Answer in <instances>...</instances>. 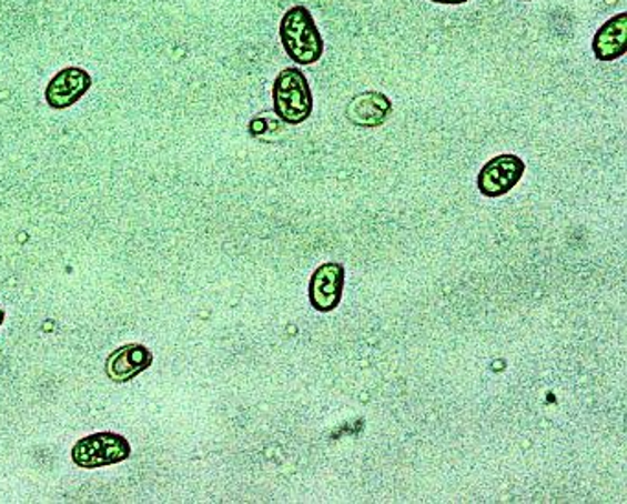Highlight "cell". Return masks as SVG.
<instances>
[{
	"label": "cell",
	"instance_id": "obj_1",
	"mask_svg": "<svg viewBox=\"0 0 627 504\" xmlns=\"http://www.w3.org/2000/svg\"><path fill=\"white\" fill-rule=\"evenodd\" d=\"M280 39L295 63L315 64L324 54V41L306 6H293L280 22Z\"/></svg>",
	"mask_w": 627,
	"mask_h": 504
},
{
	"label": "cell",
	"instance_id": "obj_2",
	"mask_svg": "<svg viewBox=\"0 0 627 504\" xmlns=\"http://www.w3.org/2000/svg\"><path fill=\"white\" fill-rule=\"evenodd\" d=\"M274 113L284 124L299 125L312 117L313 94L301 69H284L273 87Z\"/></svg>",
	"mask_w": 627,
	"mask_h": 504
},
{
	"label": "cell",
	"instance_id": "obj_3",
	"mask_svg": "<svg viewBox=\"0 0 627 504\" xmlns=\"http://www.w3.org/2000/svg\"><path fill=\"white\" fill-rule=\"evenodd\" d=\"M131 456V445L124 436L117 433H97L75 442L72 447V461L83 470L113 466L128 461Z\"/></svg>",
	"mask_w": 627,
	"mask_h": 504
},
{
	"label": "cell",
	"instance_id": "obj_4",
	"mask_svg": "<svg viewBox=\"0 0 627 504\" xmlns=\"http://www.w3.org/2000/svg\"><path fill=\"white\" fill-rule=\"evenodd\" d=\"M525 175V162L519 157L499 155L492 159L478 175V190L486 198H500Z\"/></svg>",
	"mask_w": 627,
	"mask_h": 504
},
{
	"label": "cell",
	"instance_id": "obj_5",
	"mask_svg": "<svg viewBox=\"0 0 627 504\" xmlns=\"http://www.w3.org/2000/svg\"><path fill=\"white\" fill-rule=\"evenodd\" d=\"M91 85L92 78L87 70L69 67L50 80L44 91V100L52 109L72 108L85 97Z\"/></svg>",
	"mask_w": 627,
	"mask_h": 504
},
{
	"label": "cell",
	"instance_id": "obj_6",
	"mask_svg": "<svg viewBox=\"0 0 627 504\" xmlns=\"http://www.w3.org/2000/svg\"><path fill=\"white\" fill-rule=\"evenodd\" d=\"M344 268L341 263H324L310 282V302L316 312H333L343 299Z\"/></svg>",
	"mask_w": 627,
	"mask_h": 504
},
{
	"label": "cell",
	"instance_id": "obj_7",
	"mask_svg": "<svg viewBox=\"0 0 627 504\" xmlns=\"http://www.w3.org/2000/svg\"><path fill=\"white\" fill-rule=\"evenodd\" d=\"M153 354L142 344H125L105 361V374L114 383H128L150 369Z\"/></svg>",
	"mask_w": 627,
	"mask_h": 504
},
{
	"label": "cell",
	"instance_id": "obj_8",
	"mask_svg": "<svg viewBox=\"0 0 627 504\" xmlns=\"http://www.w3.org/2000/svg\"><path fill=\"white\" fill-rule=\"evenodd\" d=\"M392 111V102L383 92L366 91L350 102L346 114L352 124L360 128H377L385 124Z\"/></svg>",
	"mask_w": 627,
	"mask_h": 504
},
{
	"label": "cell",
	"instance_id": "obj_9",
	"mask_svg": "<svg viewBox=\"0 0 627 504\" xmlns=\"http://www.w3.org/2000/svg\"><path fill=\"white\" fill-rule=\"evenodd\" d=\"M593 52L598 61H617L627 52V13L611 17L604 27L595 33Z\"/></svg>",
	"mask_w": 627,
	"mask_h": 504
},
{
	"label": "cell",
	"instance_id": "obj_10",
	"mask_svg": "<svg viewBox=\"0 0 627 504\" xmlns=\"http://www.w3.org/2000/svg\"><path fill=\"white\" fill-rule=\"evenodd\" d=\"M249 129H251V134H254V137H263L267 131H274V129L282 131L279 122L267 119V117H257V119L252 120L251 128Z\"/></svg>",
	"mask_w": 627,
	"mask_h": 504
},
{
	"label": "cell",
	"instance_id": "obj_11",
	"mask_svg": "<svg viewBox=\"0 0 627 504\" xmlns=\"http://www.w3.org/2000/svg\"><path fill=\"white\" fill-rule=\"evenodd\" d=\"M431 2H436V4H466V2H472V0H431Z\"/></svg>",
	"mask_w": 627,
	"mask_h": 504
},
{
	"label": "cell",
	"instance_id": "obj_12",
	"mask_svg": "<svg viewBox=\"0 0 627 504\" xmlns=\"http://www.w3.org/2000/svg\"><path fill=\"white\" fill-rule=\"evenodd\" d=\"M2 322H4V312L0 310V326H2Z\"/></svg>",
	"mask_w": 627,
	"mask_h": 504
},
{
	"label": "cell",
	"instance_id": "obj_13",
	"mask_svg": "<svg viewBox=\"0 0 627 504\" xmlns=\"http://www.w3.org/2000/svg\"><path fill=\"white\" fill-rule=\"evenodd\" d=\"M523 2H532V0H523Z\"/></svg>",
	"mask_w": 627,
	"mask_h": 504
}]
</instances>
